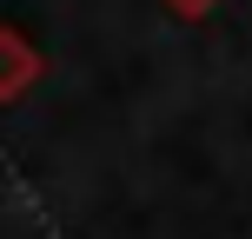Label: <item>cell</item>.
<instances>
[]
</instances>
